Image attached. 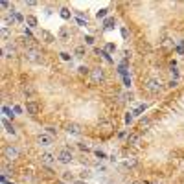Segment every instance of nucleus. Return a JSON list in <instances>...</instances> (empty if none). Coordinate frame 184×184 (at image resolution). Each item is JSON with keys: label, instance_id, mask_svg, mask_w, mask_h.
Listing matches in <instances>:
<instances>
[{"label": "nucleus", "instance_id": "bb28decb", "mask_svg": "<svg viewBox=\"0 0 184 184\" xmlns=\"http://www.w3.org/2000/svg\"><path fill=\"white\" fill-rule=\"evenodd\" d=\"M125 122H127V123H131V122H133V112H131V114H127V116H125Z\"/></svg>", "mask_w": 184, "mask_h": 184}, {"label": "nucleus", "instance_id": "ddd939ff", "mask_svg": "<svg viewBox=\"0 0 184 184\" xmlns=\"http://www.w3.org/2000/svg\"><path fill=\"white\" fill-rule=\"evenodd\" d=\"M149 127H151V122H149L147 118L142 120V122L138 123V129H140V131H149Z\"/></svg>", "mask_w": 184, "mask_h": 184}, {"label": "nucleus", "instance_id": "a878e982", "mask_svg": "<svg viewBox=\"0 0 184 184\" xmlns=\"http://www.w3.org/2000/svg\"><path fill=\"white\" fill-rule=\"evenodd\" d=\"M13 112H17V114H20V112H22V107H18V105H15V107H13Z\"/></svg>", "mask_w": 184, "mask_h": 184}, {"label": "nucleus", "instance_id": "c85d7f7f", "mask_svg": "<svg viewBox=\"0 0 184 184\" xmlns=\"http://www.w3.org/2000/svg\"><path fill=\"white\" fill-rule=\"evenodd\" d=\"M105 13H107V9H101V11H98V18H100V17H105Z\"/></svg>", "mask_w": 184, "mask_h": 184}, {"label": "nucleus", "instance_id": "c9c22d12", "mask_svg": "<svg viewBox=\"0 0 184 184\" xmlns=\"http://www.w3.org/2000/svg\"><path fill=\"white\" fill-rule=\"evenodd\" d=\"M181 48L184 50V41H181Z\"/></svg>", "mask_w": 184, "mask_h": 184}, {"label": "nucleus", "instance_id": "0eeeda50", "mask_svg": "<svg viewBox=\"0 0 184 184\" xmlns=\"http://www.w3.org/2000/svg\"><path fill=\"white\" fill-rule=\"evenodd\" d=\"M26 112L31 114V116H35V114L39 112V105H37L35 101H28V103H26Z\"/></svg>", "mask_w": 184, "mask_h": 184}, {"label": "nucleus", "instance_id": "6ab92c4d", "mask_svg": "<svg viewBox=\"0 0 184 184\" xmlns=\"http://www.w3.org/2000/svg\"><path fill=\"white\" fill-rule=\"evenodd\" d=\"M61 17H63V18H70V11H68L66 7H63V9H61Z\"/></svg>", "mask_w": 184, "mask_h": 184}, {"label": "nucleus", "instance_id": "423d86ee", "mask_svg": "<svg viewBox=\"0 0 184 184\" xmlns=\"http://www.w3.org/2000/svg\"><path fill=\"white\" fill-rule=\"evenodd\" d=\"M72 159H74V157H72V153H70L68 149H63V151L57 155V160H59L61 164H68V162H72Z\"/></svg>", "mask_w": 184, "mask_h": 184}, {"label": "nucleus", "instance_id": "9d476101", "mask_svg": "<svg viewBox=\"0 0 184 184\" xmlns=\"http://www.w3.org/2000/svg\"><path fill=\"white\" fill-rule=\"evenodd\" d=\"M4 57H9V59L17 57V50H15L13 46H6V48H4Z\"/></svg>", "mask_w": 184, "mask_h": 184}, {"label": "nucleus", "instance_id": "e433bc0d", "mask_svg": "<svg viewBox=\"0 0 184 184\" xmlns=\"http://www.w3.org/2000/svg\"><path fill=\"white\" fill-rule=\"evenodd\" d=\"M6 184H13V182H6Z\"/></svg>", "mask_w": 184, "mask_h": 184}, {"label": "nucleus", "instance_id": "f257e3e1", "mask_svg": "<svg viewBox=\"0 0 184 184\" xmlns=\"http://www.w3.org/2000/svg\"><path fill=\"white\" fill-rule=\"evenodd\" d=\"M144 88H146L149 94H159V92L162 90V83H160L159 79H155V77H149V79H146Z\"/></svg>", "mask_w": 184, "mask_h": 184}, {"label": "nucleus", "instance_id": "20e7f679", "mask_svg": "<svg viewBox=\"0 0 184 184\" xmlns=\"http://www.w3.org/2000/svg\"><path fill=\"white\" fill-rule=\"evenodd\" d=\"M90 77H92V81L94 83H101L103 79H105V72H103V68H94V70H90Z\"/></svg>", "mask_w": 184, "mask_h": 184}, {"label": "nucleus", "instance_id": "473e14b6", "mask_svg": "<svg viewBox=\"0 0 184 184\" xmlns=\"http://www.w3.org/2000/svg\"><path fill=\"white\" fill-rule=\"evenodd\" d=\"M61 57H63L65 61H68V59H70V55H68V53H61Z\"/></svg>", "mask_w": 184, "mask_h": 184}, {"label": "nucleus", "instance_id": "39448f33", "mask_svg": "<svg viewBox=\"0 0 184 184\" xmlns=\"http://www.w3.org/2000/svg\"><path fill=\"white\" fill-rule=\"evenodd\" d=\"M37 144L42 146V147H48V146L53 144V138H52V135H39L37 136Z\"/></svg>", "mask_w": 184, "mask_h": 184}, {"label": "nucleus", "instance_id": "9b49d317", "mask_svg": "<svg viewBox=\"0 0 184 184\" xmlns=\"http://www.w3.org/2000/svg\"><path fill=\"white\" fill-rule=\"evenodd\" d=\"M127 142H129L131 146H135V147H136V146H140V135H136V133H135V135H129Z\"/></svg>", "mask_w": 184, "mask_h": 184}, {"label": "nucleus", "instance_id": "393cba45", "mask_svg": "<svg viewBox=\"0 0 184 184\" xmlns=\"http://www.w3.org/2000/svg\"><path fill=\"white\" fill-rule=\"evenodd\" d=\"M79 74H88V68L87 66H79Z\"/></svg>", "mask_w": 184, "mask_h": 184}, {"label": "nucleus", "instance_id": "c756f323", "mask_svg": "<svg viewBox=\"0 0 184 184\" xmlns=\"http://www.w3.org/2000/svg\"><path fill=\"white\" fill-rule=\"evenodd\" d=\"M79 149H85V151H88V149H90V147H88V146H87V144H79Z\"/></svg>", "mask_w": 184, "mask_h": 184}, {"label": "nucleus", "instance_id": "2eb2a0df", "mask_svg": "<svg viewBox=\"0 0 184 184\" xmlns=\"http://www.w3.org/2000/svg\"><path fill=\"white\" fill-rule=\"evenodd\" d=\"M136 164H138V160H136V157H129V159L125 160V166H127V168H135Z\"/></svg>", "mask_w": 184, "mask_h": 184}, {"label": "nucleus", "instance_id": "dca6fc26", "mask_svg": "<svg viewBox=\"0 0 184 184\" xmlns=\"http://www.w3.org/2000/svg\"><path fill=\"white\" fill-rule=\"evenodd\" d=\"M2 125L6 127V131H7V133H11V135H15V129H13V125H11V123H7V122H2Z\"/></svg>", "mask_w": 184, "mask_h": 184}, {"label": "nucleus", "instance_id": "f704fd0d", "mask_svg": "<svg viewBox=\"0 0 184 184\" xmlns=\"http://www.w3.org/2000/svg\"><path fill=\"white\" fill-rule=\"evenodd\" d=\"M74 184H85V182H83V181H76Z\"/></svg>", "mask_w": 184, "mask_h": 184}, {"label": "nucleus", "instance_id": "4be33fe9", "mask_svg": "<svg viewBox=\"0 0 184 184\" xmlns=\"http://www.w3.org/2000/svg\"><path fill=\"white\" fill-rule=\"evenodd\" d=\"M112 24H114V18H107L105 20V28H112Z\"/></svg>", "mask_w": 184, "mask_h": 184}, {"label": "nucleus", "instance_id": "6e6552de", "mask_svg": "<svg viewBox=\"0 0 184 184\" xmlns=\"http://www.w3.org/2000/svg\"><path fill=\"white\" fill-rule=\"evenodd\" d=\"M41 162L46 164V166H50V164L55 162V157H53L52 153H42V155H41Z\"/></svg>", "mask_w": 184, "mask_h": 184}, {"label": "nucleus", "instance_id": "f3484780", "mask_svg": "<svg viewBox=\"0 0 184 184\" xmlns=\"http://www.w3.org/2000/svg\"><path fill=\"white\" fill-rule=\"evenodd\" d=\"M26 22H28L31 28H33V26H37V18H35V17H26Z\"/></svg>", "mask_w": 184, "mask_h": 184}, {"label": "nucleus", "instance_id": "f03ea898", "mask_svg": "<svg viewBox=\"0 0 184 184\" xmlns=\"http://www.w3.org/2000/svg\"><path fill=\"white\" fill-rule=\"evenodd\" d=\"M26 59L31 61V63H41V61H42V55H41V52H39L37 48H28V50H26Z\"/></svg>", "mask_w": 184, "mask_h": 184}, {"label": "nucleus", "instance_id": "f8f14e48", "mask_svg": "<svg viewBox=\"0 0 184 184\" xmlns=\"http://www.w3.org/2000/svg\"><path fill=\"white\" fill-rule=\"evenodd\" d=\"M41 37L44 39V42H53V41H55V39H53V35H52L50 31H46V29H42V31H41Z\"/></svg>", "mask_w": 184, "mask_h": 184}, {"label": "nucleus", "instance_id": "72a5a7b5", "mask_svg": "<svg viewBox=\"0 0 184 184\" xmlns=\"http://www.w3.org/2000/svg\"><path fill=\"white\" fill-rule=\"evenodd\" d=\"M123 81H125V85H127V87H129V85H131V79H129V77H127V76H125V77H123Z\"/></svg>", "mask_w": 184, "mask_h": 184}, {"label": "nucleus", "instance_id": "58836bf2", "mask_svg": "<svg viewBox=\"0 0 184 184\" xmlns=\"http://www.w3.org/2000/svg\"><path fill=\"white\" fill-rule=\"evenodd\" d=\"M133 184H138V182H133Z\"/></svg>", "mask_w": 184, "mask_h": 184}, {"label": "nucleus", "instance_id": "5701e85b", "mask_svg": "<svg viewBox=\"0 0 184 184\" xmlns=\"http://www.w3.org/2000/svg\"><path fill=\"white\" fill-rule=\"evenodd\" d=\"M76 53H77V55H83V53H85V46H77V48H76Z\"/></svg>", "mask_w": 184, "mask_h": 184}, {"label": "nucleus", "instance_id": "a211bd4d", "mask_svg": "<svg viewBox=\"0 0 184 184\" xmlns=\"http://www.w3.org/2000/svg\"><path fill=\"white\" fill-rule=\"evenodd\" d=\"M146 109H147V107H146V105H138V107H136V109H135V111H133V114H142V112H144V111H146Z\"/></svg>", "mask_w": 184, "mask_h": 184}, {"label": "nucleus", "instance_id": "4c0bfd02", "mask_svg": "<svg viewBox=\"0 0 184 184\" xmlns=\"http://www.w3.org/2000/svg\"><path fill=\"white\" fill-rule=\"evenodd\" d=\"M57 184H63V182H57Z\"/></svg>", "mask_w": 184, "mask_h": 184}, {"label": "nucleus", "instance_id": "7c9ffc66", "mask_svg": "<svg viewBox=\"0 0 184 184\" xmlns=\"http://www.w3.org/2000/svg\"><path fill=\"white\" fill-rule=\"evenodd\" d=\"M2 9H9V2H2Z\"/></svg>", "mask_w": 184, "mask_h": 184}, {"label": "nucleus", "instance_id": "aec40b11", "mask_svg": "<svg viewBox=\"0 0 184 184\" xmlns=\"http://www.w3.org/2000/svg\"><path fill=\"white\" fill-rule=\"evenodd\" d=\"M0 35H2V39L6 41V39L9 37V31H7V28H2V31H0Z\"/></svg>", "mask_w": 184, "mask_h": 184}, {"label": "nucleus", "instance_id": "2f4dec72", "mask_svg": "<svg viewBox=\"0 0 184 184\" xmlns=\"http://www.w3.org/2000/svg\"><path fill=\"white\" fill-rule=\"evenodd\" d=\"M77 24H79V26H85V20H83V18L79 17V18H77Z\"/></svg>", "mask_w": 184, "mask_h": 184}, {"label": "nucleus", "instance_id": "4468645a", "mask_svg": "<svg viewBox=\"0 0 184 184\" xmlns=\"http://www.w3.org/2000/svg\"><path fill=\"white\" fill-rule=\"evenodd\" d=\"M24 94L26 96H33L35 94V87L33 85H24Z\"/></svg>", "mask_w": 184, "mask_h": 184}, {"label": "nucleus", "instance_id": "7ed1b4c3", "mask_svg": "<svg viewBox=\"0 0 184 184\" xmlns=\"http://www.w3.org/2000/svg\"><path fill=\"white\" fill-rule=\"evenodd\" d=\"M4 157H6L7 160H17V159L20 157V153H18V149H17V147L7 146V147L4 149Z\"/></svg>", "mask_w": 184, "mask_h": 184}, {"label": "nucleus", "instance_id": "cd10ccee", "mask_svg": "<svg viewBox=\"0 0 184 184\" xmlns=\"http://www.w3.org/2000/svg\"><path fill=\"white\" fill-rule=\"evenodd\" d=\"M96 157H100V159H105V153H103V151H100V149H98V151H96Z\"/></svg>", "mask_w": 184, "mask_h": 184}, {"label": "nucleus", "instance_id": "1a4fd4ad", "mask_svg": "<svg viewBox=\"0 0 184 184\" xmlns=\"http://www.w3.org/2000/svg\"><path fill=\"white\" fill-rule=\"evenodd\" d=\"M66 133H68V135H79V133H81V127H79L77 123H68V125H66Z\"/></svg>", "mask_w": 184, "mask_h": 184}, {"label": "nucleus", "instance_id": "412c9836", "mask_svg": "<svg viewBox=\"0 0 184 184\" xmlns=\"http://www.w3.org/2000/svg\"><path fill=\"white\" fill-rule=\"evenodd\" d=\"M2 112H4L6 116H13V111H11L9 107H2Z\"/></svg>", "mask_w": 184, "mask_h": 184}, {"label": "nucleus", "instance_id": "b1692460", "mask_svg": "<svg viewBox=\"0 0 184 184\" xmlns=\"http://www.w3.org/2000/svg\"><path fill=\"white\" fill-rule=\"evenodd\" d=\"M105 50H107V52H114V50H116V46H114V44H107V48H105Z\"/></svg>", "mask_w": 184, "mask_h": 184}]
</instances>
